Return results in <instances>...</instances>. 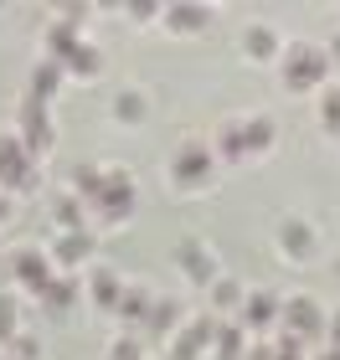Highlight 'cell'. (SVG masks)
I'll list each match as a JSON object with an SVG mask.
<instances>
[{
    "mask_svg": "<svg viewBox=\"0 0 340 360\" xmlns=\"http://www.w3.org/2000/svg\"><path fill=\"white\" fill-rule=\"evenodd\" d=\"M57 83H62V62H52V57H42L37 62V72H31V98H52L57 93Z\"/></svg>",
    "mask_w": 340,
    "mask_h": 360,
    "instance_id": "obj_12",
    "label": "cell"
},
{
    "mask_svg": "<svg viewBox=\"0 0 340 360\" xmlns=\"http://www.w3.org/2000/svg\"><path fill=\"white\" fill-rule=\"evenodd\" d=\"M335 345H340V319H335Z\"/></svg>",
    "mask_w": 340,
    "mask_h": 360,
    "instance_id": "obj_34",
    "label": "cell"
},
{
    "mask_svg": "<svg viewBox=\"0 0 340 360\" xmlns=\"http://www.w3.org/2000/svg\"><path fill=\"white\" fill-rule=\"evenodd\" d=\"M212 299H217V304H237L242 288H237V283H212Z\"/></svg>",
    "mask_w": 340,
    "mask_h": 360,
    "instance_id": "obj_31",
    "label": "cell"
},
{
    "mask_svg": "<svg viewBox=\"0 0 340 360\" xmlns=\"http://www.w3.org/2000/svg\"><path fill=\"white\" fill-rule=\"evenodd\" d=\"M0 340H6V345L15 340V299L11 293H0Z\"/></svg>",
    "mask_w": 340,
    "mask_h": 360,
    "instance_id": "obj_26",
    "label": "cell"
},
{
    "mask_svg": "<svg viewBox=\"0 0 340 360\" xmlns=\"http://www.w3.org/2000/svg\"><path fill=\"white\" fill-rule=\"evenodd\" d=\"M108 360H139V340H113Z\"/></svg>",
    "mask_w": 340,
    "mask_h": 360,
    "instance_id": "obj_30",
    "label": "cell"
},
{
    "mask_svg": "<svg viewBox=\"0 0 340 360\" xmlns=\"http://www.w3.org/2000/svg\"><path fill=\"white\" fill-rule=\"evenodd\" d=\"M73 299H77V278H52V288L42 293V304H46V309H68Z\"/></svg>",
    "mask_w": 340,
    "mask_h": 360,
    "instance_id": "obj_20",
    "label": "cell"
},
{
    "mask_svg": "<svg viewBox=\"0 0 340 360\" xmlns=\"http://www.w3.org/2000/svg\"><path fill=\"white\" fill-rule=\"evenodd\" d=\"M0 186L6 191H31L37 186V165H31L26 144L15 134H0Z\"/></svg>",
    "mask_w": 340,
    "mask_h": 360,
    "instance_id": "obj_2",
    "label": "cell"
},
{
    "mask_svg": "<svg viewBox=\"0 0 340 360\" xmlns=\"http://www.w3.org/2000/svg\"><path fill=\"white\" fill-rule=\"evenodd\" d=\"M73 186H77V201H93V195L103 191V170L99 165H77L73 170Z\"/></svg>",
    "mask_w": 340,
    "mask_h": 360,
    "instance_id": "obj_19",
    "label": "cell"
},
{
    "mask_svg": "<svg viewBox=\"0 0 340 360\" xmlns=\"http://www.w3.org/2000/svg\"><path fill=\"white\" fill-rule=\"evenodd\" d=\"M57 221H62V232H83V201H77V195H62Z\"/></svg>",
    "mask_w": 340,
    "mask_h": 360,
    "instance_id": "obj_22",
    "label": "cell"
},
{
    "mask_svg": "<svg viewBox=\"0 0 340 360\" xmlns=\"http://www.w3.org/2000/svg\"><path fill=\"white\" fill-rule=\"evenodd\" d=\"M320 360H340V350H330V355H320Z\"/></svg>",
    "mask_w": 340,
    "mask_h": 360,
    "instance_id": "obj_33",
    "label": "cell"
},
{
    "mask_svg": "<svg viewBox=\"0 0 340 360\" xmlns=\"http://www.w3.org/2000/svg\"><path fill=\"white\" fill-rule=\"evenodd\" d=\"M284 68H289V72H284L289 88H315L320 77L330 72V57L320 52V46H294V52L284 57Z\"/></svg>",
    "mask_w": 340,
    "mask_h": 360,
    "instance_id": "obj_5",
    "label": "cell"
},
{
    "mask_svg": "<svg viewBox=\"0 0 340 360\" xmlns=\"http://www.w3.org/2000/svg\"><path fill=\"white\" fill-rule=\"evenodd\" d=\"M335 57H340V41H335Z\"/></svg>",
    "mask_w": 340,
    "mask_h": 360,
    "instance_id": "obj_35",
    "label": "cell"
},
{
    "mask_svg": "<svg viewBox=\"0 0 340 360\" xmlns=\"http://www.w3.org/2000/svg\"><path fill=\"white\" fill-rule=\"evenodd\" d=\"M11 273H15V283H21L26 293H37V299L52 288V278H57V273H52V257L37 252V248H21V252H15V257H11Z\"/></svg>",
    "mask_w": 340,
    "mask_h": 360,
    "instance_id": "obj_4",
    "label": "cell"
},
{
    "mask_svg": "<svg viewBox=\"0 0 340 360\" xmlns=\"http://www.w3.org/2000/svg\"><path fill=\"white\" fill-rule=\"evenodd\" d=\"M325 129L340 134V88H325Z\"/></svg>",
    "mask_w": 340,
    "mask_h": 360,
    "instance_id": "obj_27",
    "label": "cell"
},
{
    "mask_svg": "<svg viewBox=\"0 0 340 360\" xmlns=\"http://www.w3.org/2000/svg\"><path fill=\"white\" fill-rule=\"evenodd\" d=\"M170 180H175L181 191L206 186V180H212V155H206L201 144H186V150L175 155V165H170Z\"/></svg>",
    "mask_w": 340,
    "mask_h": 360,
    "instance_id": "obj_6",
    "label": "cell"
},
{
    "mask_svg": "<svg viewBox=\"0 0 340 360\" xmlns=\"http://www.w3.org/2000/svg\"><path fill=\"white\" fill-rule=\"evenodd\" d=\"M222 155H227V160H242V155H248V150H242V134H237V129H227V134H222Z\"/></svg>",
    "mask_w": 340,
    "mask_h": 360,
    "instance_id": "obj_29",
    "label": "cell"
},
{
    "mask_svg": "<svg viewBox=\"0 0 340 360\" xmlns=\"http://www.w3.org/2000/svg\"><path fill=\"white\" fill-rule=\"evenodd\" d=\"M21 144H26V155L37 160L52 150V119H46V103L42 98H21Z\"/></svg>",
    "mask_w": 340,
    "mask_h": 360,
    "instance_id": "obj_3",
    "label": "cell"
},
{
    "mask_svg": "<svg viewBox=\"0 0 340 360\" xmlns=\"http://www.w3.org/2000/svg\"><path fill=\"white\" fill-rule=\"evenodd\" d=\"M273 46H279V41H273L268 26H253V31H248V52H253V57H273Z\"/></svg>",
    "mask_w": 340,
    "mask_h": 360,
    "instance_id": "obj_25",
    "label": "cell"
},
{
    "mask_svg": "<svg viewBox=\"0 0 340 360\" xmlns=\"http://www.w3.org/2000/svg\"><path fill=\"white\" fill-rule=\"evenodd\" d=\"M11 350H15V360H37V350H42V345H37L31 335H15V340H11Z\"/></svg>",
    "mask_w": 340,
    "mask_h": 360,
    "instance_id": "obj_28",
    "label": "cell"
},
{
    "mask_svg": "<svg viewBox=\"0 0 340 360\" xmlns=\"http://www.w3.org/2000/svg\"><path fill=\"white\" fill-rule=\"evenodd\" d=\"M175 319H181V304L175 299H150V314H144V335L150 340H165L175 330Z\"/></svg>",
    "mask_w": 340,
    "mask_h": 360,
    "instance_id": "obj_8",
    "label": "cell"
},
{
    "mask_svg": "<svg viewBox=\"0 0 340 360\" xmlns=\"http://www.w3.org/2000/svg\"><path fill=\"white\" fill-rule=\"evenodd\" d=\"M99 68H103V52L93 41H77L68 57H62V72H73V77H99Z\"/></svg>",
    "mask_w": 340,
    "mask_h": 360,
    "instance_id": "obj_9",
    "label": "cell"
},
{
    "mask_svg": "<svg viewBox=\"0 0 340 360\" xmlns=\"http://www.w3.org/2000/svg\"><path fill=\"white\" fill-rule=\"evenodd\" d=\"M165 26L170 31H201L206 26V11L201 6H165Z\"/></svg>",
    "mask_w": 340,
    "mask_h": 360,
    "instance_id": "obj_16",
    "label": "cell"
},
{
    "mask_svg": "<svg viewBox=\"0 0 340 360\" xmlns=\"http://www.w3.org/2000/svg\"><path fill=\"white\" fill-rule=\"evenodd\" d=\"M217 350H222V360H242V330H237V324L217 330Z\"/></svg>",
    "mask_w": 340,
    "mask_h": 360,
    "instance_id": "obj_24",
    "label": "cell"
},
{
    "mask_svg": "<svg viewBox=\"0 0 340 360\" xmlns=\"http://www.w3.org/2000/svg\"><path fill=\"white\" fill-rule=\"evenodd\" d=\"M113 119L139 124V119H144V98H139V93H119V98H113Z\"/></svg>",
    "mask_w": 340,
    "mask_h": 360,
    "instance_id": "obj_23",
    "label": "cell"
},
{
    "mask_svg": "<svg viewBox=\"0 0 340 360\" xmlns=\"http://www.w3.org/2000/svg\"><path fill=\"white\" fill-rule=\"evenodd\" d=\"M273 314H279V304H273V293H253L248 309H242V324H253V330H263V324H273Z\"/></svg>",
    "mask_w": 340,
    "mask_h": 360,
    "instance_id": "obj_15",
    "label": "cell"
},
{
    "mask_svg": "<svg viewBox=\"0 0 340 360\" xmlns=\"http://www.w3.org/2000/svg\"><path fill=\"white\" fill-rule=\"evenodd\" d=\"M212 340H217V319H196L181 340H175V360H196L201 345H212Z\"/></svg>",
    "mask_w": 340,
    "mask_h": 360,
    "instance_id": "obj_10",
    "label": "cell"
},
{
    "mask_svg": "<svg viewBox=\"0 0 340 360\" xmlns=\"http://www.w3.org/2000/svg\"><path fill=\"white\" fill-rule=\"evenodd\" d=\"M279 242H284V252H294V257H310V226H304V221H284Z\"/></svg>",
    "mask_w": 340,
    "mask_h": 360,
    "instance_id": "obj_18",
    "label": "cell"
},
{
    "mask_svg": "<svg viewBox=\"0 0 340 360\" xmlns=\"http://www.w3.org/2000/svg\"><path fill=\"white\" fill-rule=\"evenodd\" d=\"M284 319L294 324L299 335H315V330H320V304H315V299H289Z\"/></svg>",
    "mask_w": 340,
    "mask_h": 360,
    "instance_id": "obj_13",
    "label": "cell"
},
{
    "mask_svg": "<svg viewBox=\"0 0 340 360\" xmlns=\"http://www.w3.org/2000/svg\"><path fill=\"white\" fill-rule=\"evenodd\" d=\"M93 211H99L103 221H124L129 211H134V180H129L124 170H103V191L88 201Z\"/></svg>",
    "mask_w": 340,
    "mask_h": 360,
    "instance_id": "obj_1",
    "label": "cell"
},
{
    "mask_svg": "<svg viewBox=\"0 0 340 360\" xmlns=\"http://www.w3.org/2000/svg\"><path fill=\"white\" fill-rule=\"evenodd\" d=\"M83 257H93V237H88V232H62V242L52 248V263H62V268H77Z\"/></svg>",
    "mask_w": 340,
    "mask_h": 360,
    "instance_id": "obj_11",
    "label": "cell"
},
{
    "mask_svg": "<svg viewBox=\"0 0 340 360\" xmlns=\"http://www.w3.org/2000/svg\"><path fill=\"white\" fill-rule=\"evenodd\" d=\"M119 293H124L119 273H108V268L93 273V304H99V309H119Z\"/></svg>",
    "mask_w": 340,
    "mask_h": 360,
    "instance_id": "obj_14",
    "label": "cell"
},
{
    "mask_svg": "<svg viewBox=\"0 0 340 360\" xmlns=\"http://www.w3.org/2000/svg\"><path fill=\"white\" fill-rule=\"evenodd\" d=\"M175 257H181V268H186L191 283H217V263H212V252H206L196 237H186L181 248H175Z\"/></svg>",
    "mask_w": 340,
    "mask_h": 360,
    "instance_id": "obj_7",
    "label": "cell"
},
{
    "mask_svg": "<svg viewBox=\"0 0 340 360\" xmlns=\"http://www.w3.org/2000/svg\"><path fill=\"white\" fill-rule=\"evenodd\" d=\"M119 314L124 319H144V314H150V293H144V288H124L119 293Z\"/></svg>",
    "mask_w": 340,
    "mask_h": 360,
    "instance_id": "obj_21",
    "label": "cell"
},
{
    "mask_svg": "<svg viewBox=\"0 0 340 360\" xmlns=\"http://www.w3.org/2000/svg\"><path fill=\"white\" fill-rule=\"evenodd\" d=\"M11 217V201H6V195H0V221H6Z\"/></svg>",
    "mask_w": 340,
    "mask_h": 360,
    "instance_id": "obj_32",
    "label": "cell"
},
{
    "mask_svg": "<svg viewBox=\"0 0 340 360\" xmlns=\"http://www.w3.org/2000/svg\"><path fill=\"white\" fill-rule=\"evenodd\" d=\"M237 134H242V150L258 155V150H268V144H273V124L268 119H253V124H242Z\"/></svg>",
    "mask_w": 340,
    "mask_h": 360,
    "instance_id": "obj_17",
    "label": "cell"
}]
</instances>
